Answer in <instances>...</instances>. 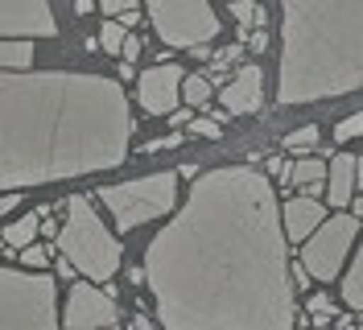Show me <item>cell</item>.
Instances as JSON below:
<instances>
[{"instance_id":"6da1fadb","label":"cell","mask_w":363,"mask_h":330,"mask_svg":"<svg viewBox=\"0 0 363 330\" xmlns=\"http://www.w3.org/2000/svg\"><path fill=\"white\" fill-rule=\"evenodd\" d=\"M161 330H294L277 194L248 165L211 170L145 248Z\"/></svg>"},{"instance_id":"7a4b0ae2","label":"cell","mask_w":363,"mask_h":330,"mask_svg":"<svg viewBox=\"0 0 363 330\" xmlns=\"http://www.w3.org/2000/svg\"><path fill=\"white\" fill-rule=\"evenodd\" d=\"M128 95L104 75L0 70V194L124 165Z\"/></svg>"},{"instance_id":"3957f363","label":"cell","mask_w":363,"mask_h":330,"mask_svg":"<svg viewBox=\"0 0 363 330\" xmlns=\"http://www.w3.org/2000/svg\"><path fill=\"white\" fill-rule=\"evenodd\" d=\"M281 33V104L363 87V0H285Z\"/></svg>"},{"instance_id":"277c9868","label":"cell","mask_w":363,"mask_h":330,"mask_svg":"<svg viewBox=\"0 0 363 330\" xmlns=\"http://www.w3.org/2000/svg\"><path fill=\"white\" fill-rule=\"evenodd\" d=\"M58 252L74 264V273H83L95 285L112 281L120 260H124L120 240L104 227V219L91 207V198H83V194L67 198V223L58 231Z\"/></svg>"},{"instance_id":"5b68a950","label":"cell","mask_w":363,"mask_h":330,"mask_svg":"<svg viewBox=\"0 0 363 330\" xmlns=\"http://www.w3.org/2000/svg\"><path fill=\"white\" fill-rule=\"evenodd\" d=\"M0 330H58L54 277L0 264Z\"/></svg>"},{"instance_id":"8992f818","label":"cell","mask_w":363,"mask_h":330,"mask_svg":"<svg viewBox=\"0 0 363 330\" xmlns=\"http://www.w3.org/2000/svg\"><path fill=\"white\" fill-rule=\"evenodd\" d=\"M104 207L112 211L116 231H133L140 223L161 219L174 211L178 202V177L174 174H149L136 182H120V186H104L99 190Z\"/></svg>"},{"instance_id":"52a82bcc","label":"cell","mask_w":363,"mask_h":330,"mask_svg":"<svg viewBox=\"0 0 363 330\" xmlns=\"http://www.w3.org/2000/svg\"><path fill=\"white\" fill-rule=\"evenodd\" d=\"M149 21L161 33V42L174 50L211 45L219 38V13L206 0H145Z\"/></svg>"},{"instance_id":"ba28073f","label":"cell","mask_w":363,"mask_h":330,"mask_svg":"<svg viewBox=\"0 0 363 330\" xmlns=\"http://www.w3.org/2000/svg\"><path fill=\"white\" fill-rule=\"evenodd\" d=\"M355 231H359V219H355V215L322 219L318 231H310V240L301 243V264H306V273L318 277V281H335L342 260H347V243L355 240Z\"/></svg>"},{"instance_id":"9c48e42d","label":"cell","mask_w":363,"mask_h":330,"mask_svg":"<svg viewBox=\"0 0 363 330\" xmlns=\"http://www.w3.org/2000/svg\"><path fill=\"white\" fill-rule=\"evenodd\" d=\"M99 326H116V302L108 289L95 285H70L67 297V330H99Z\"/></svg>"},{"instance_id":"30bf717a","label":"cell","mask_w":363,"mask_h":330,"mask_svg":"<svg viewBox=\"0 0 363 330\" xmlns=\"http://www.w3.org/2000/svg\"><path fill=\"white\" fill-rule=\"evenodd\" d=\"M0 33H25V38H50L58 21L50 13V0H0Z\"/></svg>"},{"instance_id":"8fae6325","label":"cell","mask_w":363,"mask_h":330,"mask_svg":"<svg viewBox=\"0 0 363 330\" xmlns=\"http://www.w3.org/2000/svg\"><path fill=\"white\" fill-rule=\"evenodd\" d=\"M136 95H140V108L149 116H169L182 95V66H169V62L149 66L136 79Z\"/></svg>"},{"instance_id":"7c38bea8","label":"cell","mask_w":363,"mask_h":330,"mask_svg":"<svg viewBox=\"0 0 363 330\" xmlns=\"http://www.w3.org/2000/svg\"><path fill=\"white\" fill-rule=\"evenodd\" d=\"M219 99H223L227 116H252V111H260V99H264V70H260V66H240L235 79L219 87Z\"/></svg>"},{"instance_id":"4fadbf2b","label":"cell","mask_w":363,"mask_h":330,"mask_svg":"<svg viewBox=\"0 0 363 330\" xmlns=\"http://www.w3.org/2000/svg\"><path fill=\"white\" fill-rule=\"evenodd\" d=\"M326 219V211H322V202L318 198H289L285 202V231H289V240L306 243L310 240V231H314L318 223Z\"/></svg>"},{"instance_id":"5bb4252c","label":"cell","mask_w":363,"mask_h":330,"mask_svg":"<svg viewBox=\"0 0 363 330\" xmlns=\"http://www.w3.org/2000/svg\"><path fill=\"white\" fill-rule=\"evenodd\" d=\"M326 174H330L326 198H330L335 207H347V202H351V190H355V157H351V153H339L330 165H326Z\"/></svg>"},{"instance_id":"9a60e30c","label":"cell","mask_w":363,"mask_h":330,"mask_svg":"<svg viewBox=\"0 0 363 330\" xmlns=\"http://www.w3.org/2000/svg\"><path fill=\"white\" fill-rule=\"evenodd\" d=\"M289 182L301 186V198H318L322 182H326V165H322L318 157H301V161L289 165Z\"/></svg>"},{"instance_id":"2e32d148","label":"cell","mask_w":363,"mask_h":330,"mask_svg":"<svg viewBox=\"0 0 363 330\" xmlns=\"http://www.w3.org/2000/svg\"><path fill=\"white\" fill-rule=\"evenodd\" d=\"M42 219H50V207H38V211L21 215V219L4 231V243H9L13 252H17V248H29V243H33V236H38V227H42Z\"/></svg>"},{"instance_id":"e0dca14e","label":"cell","mask_w":363,"mask_h":330,"mask_svg":"<svg viewBox=\"0 0 363 330\" xmlns=\"http://www.w3.org/2000/svg\"><path fill=\"white\" fill-rule=\"evenodd\" d=\"M29 62H33L29 42H0V70H25Z\"/></svg>"},{"instance_id":"ac0fdd59","label":"cell","mask_w":363,"mask_h":330,"mask_svg":"<svg viewBox=\"0 0 363 330\" xmlns=\"http://www.w3.org/2000/svg\"><path fill=\"white\" fill-rule=\"evenodd\" d=\"M342 297H347L351 309H363V248L355 256V264H351V273H347V281H342Z\"/></svg>"},{"instance_id":"d6986e66","label":"cell","mask_w":363,"mask_h":330,"mask_svg":"<svg viewBox=\"0 0 363 330\" xmlns=\"http://www.w3.org/2000/svg\"><path fill=\"white\" fill-rule=\"evenodd\" d=\"M211 83H206V75H190L186 83H182V95H186V104L190 108H203V104H211Z\"/></svg>"},{"instance_id":"ffe728a7","label":"cell","mask_w":363,"mask_h":330,"mask_svg":"<svg viewBox=\"0 0 363 330\" xmlns=\"http://www.w3.org/2000/svg\"><path fill=\"white\" fill-rule=\"evenodd\" d=\"M231 17L240 21V38L248 42V25H256L260 9H256V0H231Z\"/></svg>"},{"instance_id":"44dd1931","label":"cell","mask_w":363,"mask_h":330,"mask_svg":"<svg viewBox=\"0 0 363 330\" xmlns=\"http://www.w3.org/2000/svg\"><path fill=\"white\" fill-rule=\"evenodd\" d=\"M124 38H128V29H124L120 21H108L104 29H99V45H104L108 54H120V50H124Z\"/></svg>"},{"instance_id":"7402d4cb","label":"cell","mask_w":363,"mask_h":330,"mask_svg":"<svg viewBox=\"0 0 363 330\" xmlns=\"http://www.w3.org/2000/svg\"><path fill=\"white\" fill-rule=\"evenodd\" d=\"M310 314H314V326H326V322L335 318V297L314 293V297H310Z\"/></svg>"},{"instance_id":"603a6c76","label":"cell","mask_w":363,"mask_h":330,"mask_svg":"<svg viewBox=\"0 0 363 330\" xmlns=\"http://www.w3.org/2000/svg\"><path fill=\"white\" fill-rule=\"evenodd\" d=\"M285 145L297 149V153H301V149H314V145H318V128H314V124H306V128L289 132V136H285Z\"/></svg>"},{"instance_id":"cb8c5ba5","label":"cell","mask_w":363,"mask_h":330,"mask_svg":"<svg viewBox=\"0 0 363 330\" xmlns=\"http://www.w3.org/2000/svg\"><path fill=\"white\" fill-rule=\"evenodd\" d=\"M335 136H339L342 145H347L351 136H363V111H355V116H347V120H342L339 128H335Z\"/></svg>"},{"instance_id":"d4e9b609","label":"cell","mask_w":363,"mask_h":330,"mask_svg":"<svg viewBox=\"0 0 363 330\" xmlns=\"http://www.w3.org/2000/svg\"><path fill=\"white\" fill-rule=\"evenodd\" d=\"M240 58H244V50H240V45H227V50H219V54H215V75H223L227 66H235Z\"/></svg>"},{"instance_id":"484cf974","label":"cell","mask_w":363,"mask_h":330,"mask_svg":"<svg viewBox=\"0 0 363 330\" xmlns=\"http://www.w3.org/2000/svg\"><path fill=\"white\" fill-rule=\"evenodd\" d=\"M190 132L194 136H206V141H219V120H190Z\"/></svg>"},{"instance_id":"4316f807","label":"cell","mask_w":363,"mask_h":330,"mask_svg":"<svg viewBox=\"0 0 363 330\" xmlns=\"http://www.w3.org/2000/svg\"><path fill=\"white\" fill-rule=\"evenodd\" d=\"M95 4H99V9H104V13H108V17H120V13H128V9H136V4H140V0H95Z\"/></svg>"},{"instance_id":"83f0119b","label":"cell","mask_w":363,"mask_h":330,"mask_svg":"<svg viewBox=\"0 0 363 330\" xmlns=\"http://www.w3.org/2000/svg\"><path fill=\"white\" fill-rule=\"evenodd\" d=\"M21 264H29L33 273H42V268H45V252H42V248H33V243H29V248H21Z\"/></svg>"},{"instance_id":"f1b7e54d","label":"cell","mask_w":363,"mask_h":330,"mask_svg":"<svg viewBox=\"0 0 363 330\" xmlns=\"http://www.w3.org/2000/svg\"><path fill=\"white\" fill-rule=\"evenodd\" d=\"M182 145V132H174V136H161V141H149L145 145V153H161V149H178Z\"/></svg>"},{"instance_id":"f546056e","label":"cell","mask_w":363,"mask_h":330,"mask_svg":"<svg viewBox=\"0 0 363 330\" xmlns=\"http://www.w3.org/2000/svg\"><path fill=\"white\" fill-rule=\"evenodd\" d=\"M120 54H124V62H136L140 58V38H124V50Z\"/></svg>"},{"instance_id":"4dcf8cb0","label":"cell","mask_w":363,"mask_h":330,"mask_svg":"<svg viewBox=\"0 0 363 330\" xmlns=\"http://www.w3.org/2000/svg\"><path fill=\"white\" fill-rule=\"evenodd\" d=\"M269 174H272V177H281V182H289V161L272 157V161H269Z\"/></svg>"},{"instance_id":"1f68e13d","label":"cell","mask_w":363,"mask_h":330,"mask_svg":"<svg viewBox=\"0 0 363 330\" xmlns=\"http://www.w3.org/2000/svg\"><path fill=\"white\" fill-rule=\"evenodd\" d=\"M294 289H310V273H306V264H294Z\"/></svg>"},{"instance_id":"d6a6232c","label":"cell","mask_w":363,"mask_h":330,"mask_svg":"<svg viewBox=\"0 0 363 330\" xmlns=\"http://www.w3.org/2000/svg\"><path fill=\"white\" fill-rule=\"evenodd\" d=\"M252 54H264V50H269V33H252Z\"/></svg>"},{"instance_id":"836d02e7","label":"cell","mask_w":363,"mask_h":330,"mask_svg":"<svg viewBox=\"0 0 363 330\" xmlns=\"http://www.w3.org/2000/svg\"><path fill=\"white\" fill-rule=\"evenodd\" d=\"M58 277H62V281H74V264H70L67 256L58 260Z\"/></svg>"},{"instance_id":"e575fe53","label":"cell","mask_w":363,"mask_h":330,"mask_svg":"<svg viewBox=\"0 0 363 330\" xmlns=\"http://www.w3.org/2000/svg\"><path fill=\"white\" fill-rule=\"evenodd\" d=\"M169 124L182 128V124H190V111H169Z\"/></svg>"},{"instance_id":"d590c367","label":"cell","mask_w":363,"mask_h":330,"mask_svg":"<svg viewBox=\"0 0 363 330\" xmlns=\"http://www.w3.org/2000/svg\"><path fill=\"white\" fill-rule=\"evenodd\" d=\"M140 21V13H136V9H128V13H120V25H124V29H128V25H136Z\"/></svg>"},{"instance_id":"8d00e7d4","label":"cell","mask_w":363,"mask_h":330,"mask_svg":"<svg viewBox=\"0 0 363 330\" xmlns=\"http://www.w3.org/2000/svg\"><path fill=\"white\" fill-rule=\"evenodd\" d=\"M91 4H95V0H74V13H79V17H87Z\"/></svg>"},{"instance_id":"74e56055","label":"cell","mask_w":363,"mask_h":330,"mask_svg":"<svg viewBox=\"0 0 363 330\" xmlns=\"http://www.w3.org/2000/svg\"><path fill=\"white\" fill-rule=\"evenodd\" d=\"M133 330H153V326H149V318H145V314H136V318H133Z\"/></svg>"},{"instance_id":"f35d334b","label":"cell","mask_w":363,"mask_h":330,"mask_svg":"<svg viewBox=\"0 0 363 330\" xmlns=\"http://www.w3.org/2000/svg\"><path fill=\"white\" fill-rule=\"evenodd\" d=\"M13 207H17V198H0V215H9Z\"/></svg>"},{"instance_id":"ab89813d","label":"cell","mask_w":363,"mask_h":330,"mask_svg":"<svg viewBox=\"0 0 363 330\" xmlns=\"http://www.w3.org/2000/svg\"><path fill=\"white\" fill-rule=\"evenodd\" d=\"M335 330H355V322H351V318H347V314H342L339 322H335Z\"/></svg>"},{"instance_id":"60d3db41","label":"cell","mask_w":363,"mask_h":330,"mask_svg":"<svg viewBox=\"0 0 363 330\" xmlns=\"http://www.w3.org/2000/svg\"><path fill=\"white\" fill-rule=\"evenodd\" d=\"M355 182H363V157H355Z\"/></svg>"},{"instance_id":"b9f144b4","label":"cell","mask_w":363,"mask_h":330,"mask_svg":"<svg viewBox=\"0 0 363 330\" xmlns=\"http://www.w3.org/2000/svg\"><path fill=\"white\" fill-rule=\"evenodd\" d=\"M355 215H363V194H359V198H355Z\"/></svg>"},{"instance_id":"7bdbcfd3","label":"cell","mask_w":363,"mask_h":330,"mask_svg":"<svg viewBox=\"0 0 363 330\" xmlns=\"http://www.w3.org/2000/svg\"><path fill=\"white\" fill-rule=\"evenodd\" d=\"M99 330H116V326H99Z\"/></svg>"},{"instance_id":"ee69618b","label":"cell","mask_w":363,"mask_h":330,"mask_svg":"<svg viewBox=\"0 0 363 330\" xmlns=\"http://www.w3.org/2000/svg\"><path fill=\"white\" fill-rule=\"evenodd\" d=\"M314 330H326V326H314Z\"/></svg>"},{"instance_id":"f6af8a7d","label":"cell","mask_w":363,"mask_h":330,"mask_svg":"<svg viewBox=\"0 0 363 330\" xmlns=\"http://www.w3.org/2000/svg\"><path fill=\"white\" fill-rule=\"evenodd\" d=\"M355 330H363V326H355Z\"/></svg>"}]
</instances>
